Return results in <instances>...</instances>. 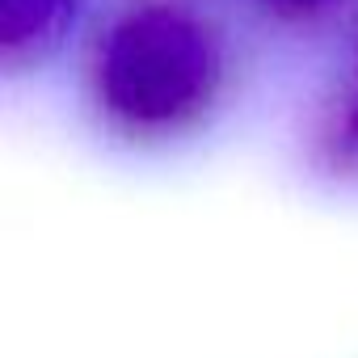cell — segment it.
Wrapping results in <instances>:
<instances>
[{
	"instance_id": "cell-1",
	"label": "cell",
	"mask_w": 358,
	"mask_h": 358,
	"mask_svg": "<svg viewBox=\"0 0 358 358\" xmlns=\"http://www.w3.org/2000/svg\"><path fill=\"white\" fill-rule=\"evenodd\" d=\"M228 72L215 22L186 0H135L93 51V101L122 139H177L220 101Z\"/></svg>"
},
{
	"instance_id": "cell-2",
	"label": "cell",
	"mask_w": 358,
	"mask_h": 358,
	"mask_svg": "<svg viewBox=\"0 0 358 358\" xmlns=\"http://www.w3.org/2000/svg\"><path fill=\"white\" fill-rule=\"evenodd\" d=\"M80 0H0V64L26 72L51 59L72 30Z\"/></svg>"
},
{
	"instance_id": "cell-3",
	"label": "cell",
	"mask_w": 358,
	"mask_h": 358,
	"mask_svg": "<svg viewBox=\"0 0 358 358\" xmlns=\"http://www.w3.org/2000/svg\"><path fill=\"white\" fill-rule=\"evenodd\" d=\"M320 152H324V164L341 177H354L358 173V72L341 97V106L333 110V122L320 139Z\"/></svg>"
},
{
	"instance_id": "cell-4",
	"label": "cell",
	"mask_w": 358,
	"mask_h": 358,
	"mask_svg": "<svg viewBox=\"0 0 358 358\" xmlns=\"http://www.w3.org/2000/svg\"><path fill=\"white\" fill-rule=\"evenodd\" d=\"M262 9H270L274 17H287V22H312L320 13H329L341 0H257Z\"/></svg>"
}]
</instances>
